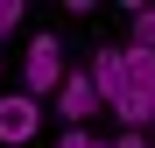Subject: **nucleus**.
Here are the masks:
<instances>
[{
  "instance_id": "0eeeda50",
  "label": "nucleus",
  "mask_w": 155,
  "mask_h": 148,
  "mask_svg": "<svg viewBox=\"0 0 155 148\" xmlns=\"http://www.w3.org/2000/svg\"><path fill=\"white\" fill-rule=\"evenodd\" d=\"M21 14H28L21 0H0V35H14V28H21Z\"/></svg>"
},
{
  "instance_id": "423d86ee",
  "label": "nucleus",
  "mask_w": 155,
  "mask_h": 148,
  "mask_svg": "<svg viewBox=\"0 0 155 148\" xmlns=\"http://www.w3.org/2000/svg\"><path fill=\"white\" fill-rule=\"evenodd\" d=\"M134 14V35H127V49H155V0H141V7H127Z\"/></svg>"
},
{
  "instance_id": "1a4fd4ad",
  "label": "nucleus",
  "mask_w": 155,
  "mask_h": 148,
  "mask_svg": "<svg viewBox=\"0 0 155 148\" xmlns=\"http://www.w3.org/2000/svg\"><path fill=\"white\" fill-rule=\"evenodd\" d=\"M113 148H155V141H148V134H120Z\"/></svg>"
},
{
  "instance_id": "f03ea898",
  "label": "nucleus",
  "mask_w": 155,
  "mask_h": 148,
  "mask_svg": "<svg viewBox=\"0 0 155 148\" xmlns=\"http://www.w3.org/2000/svg\"><path fill=\"white\" fill-rule=\"evenodd\" d=\"M35 127H42V99H28V92H7L0 99V141L7 148L35 141Z\"/></svg>"
},
{
  "instance_id": "39448f33",
  "label": "nucleus",
  "mask_w": 155,
  "mask_h": 148,
  "mask_svg": "<svg viewBox=\"0 0 155 148\" xmlns=\"http://www.w3.org/2000/svg\"><path fill=\"white\" fill-rule=\"evenodd\" d=\"M120 71H127V92L155 99V49H120Z\"/></svg>"
},
{
  "instance_id": "7ed1b4c3",
  "label": "nucleus",
  "mask_w": 155,
  "mask_h": 148,
  "mask_svg": "<svg viewBox=\"0 0 155 148\" xmlns=\"http://www.w3.org/2000/svg\"><path fill=\"white\" fill-rule=\"evenodd\" d=\"M57 113L71 120V127H85V120L99 113V85H92V71H64V85H57Z\"/></svg>"
},
{
  "instance_id": "6e6552de",
  "label": "nucleus",
  "mask_w": 155,
  "mask_h": 148,
  "mask_svg": "<svg viewBox=\"0 0 155 148\" xmlns=\"http://www.w3.org/2000/svg\"><path fill=\"white\" fill-rule=\"evenodd\" d=\"M57 148H99V141H92V127H64V141H57Z\"/></svg>"
},
{
  "instance_id": "20e7f679",
  "label": "nucleus",
  "mask_w": 155,
  "mask_h": 148,
  "mask_svg": "<svg viewBox=\"0 0 155 148\" xmlns=\"http://www.w3.org/2000/svg\"><path fill=\"white\" fill-rule=\"evenodd\" d=\"M92 85H99V106H113L127 92V71H120V49H99L92 57Z\"/></svg>"
},
{
  "instance_id": "9d476101",
  "label": "nucleus",
  "mask_w": 155,
  "mask_h": 148,
  "mask_svg": "<svg viewBox=\"0 0 155 148\" xmlns=\"http://www.w3.org/2000/svg\"><path fill=\"white\" fill-rule=\"evenodd\" d=\"M99 148H113V141H99Z\"/></svg>"
},
{
  "instance_id": "f257e3e1",
  "label": "nucleus",
  "mask_w": 155,
  "mask_h": 148,
  "mask_svg": "<svg viewBox=\"0 0 155 148\" xmlns=\"http://www.w3.org/2000/svg\"><path fill=\"white\" fill-rule=\"evenodd\" d=\"M21 85H28V99H57V85H64V49H57V35H35V42H28Z\"/></svg>"
}]
</instances>
